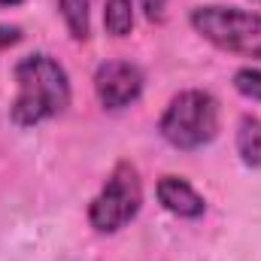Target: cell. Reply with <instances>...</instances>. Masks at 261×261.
Returning a JSON list of instances; mask_svg holds the SVG:
<instances>
[{
    "label": "cell",
    "mask_w": 261,
    "mask_h": 261,
    "mask_svg": "<svg viewBox=\"0 0 261 261\" xmlns=\"http://www.w3.org/2000/svg\"><path fill=\"white\" fill-rule=\"evenodd\" d=\"M18 94L9 107V116L18 128H34L46 119L61 116L70 107V79L67 70L52 55L34 52L15 64Z\"/></svg>",
    "instance_id": "6da1fadb"
},
{
    "label": "cell",
    "mask_w": 261,
    "mask_h": 261,
    "mask_svg": "<svg viewBox=\"0 0 261 261\" xmlns=\"http://www.w3.org/2000/svg\"><path fill=\"white\" fill-rule=\"evenodd\" d=\"M189 21L216 49L261 61V12L240 6H197Z\"/></svg>",
    "instance_id": "7a4b0ae2"
},
{
    "label": "cell",
    "mask_w": 261,
    "mask_h": 261,
    "mask_svg": "<svg viewBox=\"0 0 261 261\" xmlns=\"http://www.w3.org/2000/svg\"><path fill=\"white\" fill-rule=\"evenodd\" d=\"M158 130L170 146H176L182 152L206 146L219 130V103H216V97L210 91H200V88L179 91L167 103Z\"/></svg>",
    "instance_id": "3957f363"
},
{
    "label": "cell",
    "mask_w": 261,
    "mask_h": 261,
    "mask_svg": "<svg viewBox=\"0 0 261 261\" xmlns=\"http://www.w3.org/2000/svg\"><path fill=\"white\" fill-rule=\"evenodd\" d=\"M140 203H143L140 173L130 161H119L116 170L110 173V179L103 182V189L91 200L88 222L100 234H116L140 213Z\"/></svg>",
    "instance_id": "277c9868"
},
{
    "label": "cell",
    "mask_w": 261,
    "mask_h": 261,
    "mask_svg": "<svg viewBox=\"0 0 261 261\" xmlns=\"http://www.w3.org/2000/svg\"><path fill=\"white\" fill-rule=\"evenodd\" d=\"M94 91L107 110H125L143 94V73L130 61H103L94 70Z\"/></svg>",
    "instance_id": "5b68a950"
},
{
    "label": "cell",
    "mask_w": 261,
    "mask_h": 261,
    "mask_svg": "<svg viewBox=\"0 0 261 261\" xmlns=\"http://www.w3.org/2000/svg\"><path fill=\"white\" fill-rule=\"evenodd\" d=\"M155 192H158L161 206L167 213L179 216V219H197L206 210V200L197 195L182 176H161L158 186H155Z\"/></svg>",
    "instance_id": "8992f818"
},
{
    "label": "cell",
    "mask_w": 261,
    "mask_h": 261,
    "mask_svg": "<svg viewBox=\"0 0 261 261\" xmlns=\"http://www.w3.org/2000/svg\"><path fill=\"white\" fill-rule=\"evenodd\" d=\"M237 152L246 167H261V119L243 116L237 125Z\"/></svg>",
    "instance_id": "52a82bcc"
},
{
    "label": "cell",
    "mask_w": 261,
    "mask_h": 261,
    "mask_svg": "<svg viewBox=\"0 0 261 261\" xmlns=\"http://www.w3.org/2000/svg\"><path fill=\"white\" fill-rule=\"evenodd\" d=\"M103 28L113 37H128L134 28V0H107Z\"/></svg>",
    "instance_id": "ba28073f"
},
{
    "label": "cell",
    "mask_w": 261,
    "mask_h": 261,
    "mask_svg": "<svg viewBox=\"0 0 261 261\" xmlns=\"http://www.w3.org/2000/svg\"><path fill=\"white\" fill-rule=\"evenodd\" d=\"M73 40H88V0H58Z\"/></svg>",
    "instance_id": "9c48e42d"
},
{
    "label": "cell",
    "mask_w": 261,
    "mask_h": 261,
    "mask_svg": "<svg viewBox=\"0 0 261 261\" xmlns=\"http://www.w3.org/2000/svg\"><path fill=\"white\" fill-rule=\"evenodd\" d=\"M234 88L249 97V100H258L261 103V70L258 67H243L234 73Z\"/></svg>",
    "instance_id": "30bf717a"
},
{
    "label": "cell",
    "mask_w": 261,
    "mask_h": 261,
    "mask_svg": "<svg viewBox=\"0 0 261 261\" xmlns=\"http://www.w3.org/2000/svg\"><path fill=\"white\" fill-rule=\"evenodd\" d=\"M164 3L167 0H140V6H143V12H146L149 21H161L164 18Z\"/></svg>",
    "instance_id": "8fae6325"
},
{
    "label": "cell",
    "mask_w": 261,
    "mask_h": 261,
    "mask_svg": "<svg viewBox=\"0 0 261 261\" xmlns=\"http://www.w3.org/2000/svg\"><path fill=\"white\" fill-rule=\"evenodd\" d=\"M18 37H21V31L18 28H6V24H0V46H12V43H18Z\"/></svg>",
    "instance_id": "7c38bea8"
},
{
    "label": "cell",
    "mask_w": 261,
    "mask_h": 261,
    "mask_svg": "<svg viewBox=\"0 0 261 261\" xmlns=\"http://www.w3.org/2000/svg\"><path fill=\"white\" fill-rule=\"evenodd\" d=\"M18 3H24V0H0V6H18Z\"/></svg>",
    "instance_id": "4fadbf2b"
}]
</instances>
